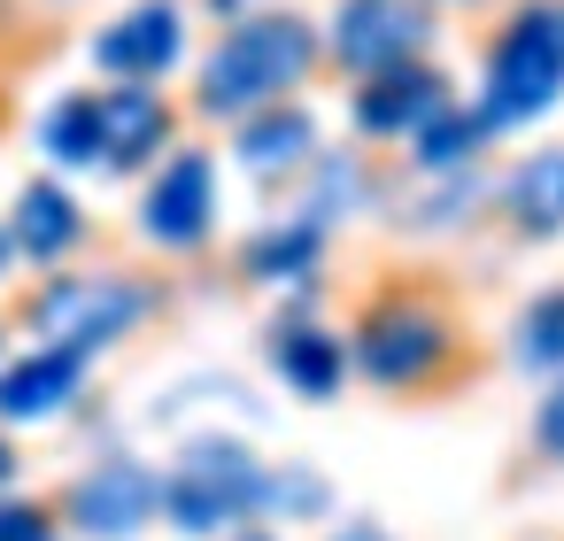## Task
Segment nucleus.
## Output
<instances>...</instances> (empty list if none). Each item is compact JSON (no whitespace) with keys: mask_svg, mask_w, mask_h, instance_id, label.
Wrapping results in <instances>:
<instances>
[{"mask_svg":"<svg viewBox=\"0 0 564 541\" xmlns=\"http://www.w3.org/2000/svg\"><path fill=\"white\" fill-rule=\"evenodd\" d=\"M533 433H541V448H549V456L564 464V379H556V387L541 394V418H533Z\"/></svg>","mask_w":564,"mask_h":541,"instance_id":"22","label":"nucleus"},{"mask_svg":"<svg viewBox=\"0 0 564 541\" xmlns=\"http://www.w3.org/2000/svg\"><path fill=\"white\" fill-rule=\"evenodd\" d=\"M171 101L155 86H101V163L109 171H140L171 148Z\"/></svg>","mask_w":564,"mask_h":541,"instance_id":"11","label":"nucleus"},{"mask_svg":"<svg viewBox=\"0 0 564 541\" xmlns=\"http://www.w3.org/2000/svg\"><path fill=\"white\" fill-rule=\"evenodd\" d=\"M217 9H225V17H232V9H248V0H217Z\"/></svg>","mask_w":564,"mask_h":541,"instance_id":"26","label":"nucleus"},{"mask_svg":"<svg viewBox=\"0 0 564 541\" xmlns=\"http://www.w3.org/2000/svg\"><path fill=\"white\" fill-rule=\"evenodd\" d=\"M325 541H387L379 526H340V533H325Z\"/></svg>","mask_w":564,"mask_h":541,"instance_id":"23","label":"nucleus"},{"mask_svg":"<svg viewBox=\"0 0 564 541\" xmlns=\"http://www.w3.org/2000/svg\"><path fill=\"white\" fill-rule=\"evenodd\" d=\"M232 155H240V171H248V178H286V171H310V163H317V125H310L294 101H271V109L240 117Z\"/></svg>","mask_w":564,"mask_h":541,"instance_id":"12","label":"nucleus"},{"mask_svg":"<svg viewBox=\"0 0 564 541\" xmlns=\"http://www.w3.org/2000/svg\"><path fill=\"white\" fill-rule=\"evenodd\" d=\"M487 132H495V125H487L479 109H456V101H448V109H433V117L410 132V155H417L425 171H464V163L487 148Z\"/></svg>","mask_w":564,"mask_h":541,"instance_id":"18","label":"nucleus"},{"mask_svg":"<svg viewBox=\"0 0 564 541\" xmlns=\"http://www.w3.org/2000/svg\"><path fill=\"white\" fill-rule=\"evenodd\" d=\"M518 364L525 371H564V286H549L518 310Z\"/></svg>","mask_w":564,"mask_h":541,"instance_id":"20","label":"nucleus"},{"mask_svg":"<svg viewBox=\"0 0 564 541\" xmlns=\"http://www.w3.org/2000/svg\"><path fill=\"white\" fill-rule=\"evenodd\" d=\"M317 248H325V225L317 217H279V225H263L256 240H248V279H263V286H286V279H310V263H317Z\"/></svg>","mask_w":564,"mask_h":541,"instance_id":"17","label":"nucleus"},{"mask_svg":"<svg viewBox=\"0 0 564 541\" xmlns=\"http://www.w3.org/2000/svg\"><path fill=\"white\" fill-rule=\"evenodd\" d=\"M78 379H86V356H70V348H32V356H17L9 371H0V418H9V425L63 418L70 394H78Z\"/></svg>","mask_w":564,"mask_h":541,"instance_id":"13","label":"nucleus"},{"mask_svg":"<svg viewBox=\"0 0 564 541\" xmlns=\"http://www.w3.org/2000/svg\"><path fill=\"white\" fill-rule=\"evenodd\" d=\"M317 63V32L286 9H263V17H240L217 55L202 63V109L209 117H256L271 101H286Z\"/></svg>","mask_w":564,"mask_h":541,"instance_id":"1","label":"nucleus"},{"mask_svg":"<svg viewBox=\"0 0 564 541\" xmlns=\"http://www.w3.org/2000/svg\"><path fill=\"white\" fill-rule=\"evenodd\" d=\"M9 232H17V248H24L32 263H63V256L86 240V209L70 202V186H55V178H32V186L17 194V217H9Z\"/></svg>","mask_w":564,"mask_h":541,"instance_id":"15","label":"nucleus"},{"mask_svg":"<svg viewBox=\"0 0 564 541\" xmlns=\"http://www.w3.org/2000/svg\"><path fill=\"white\" fill-rule=\"evenodd\" d=\"M9 256H17V232H9V225H0V279H9Z\"/></svg>","mask_w":564,"mask_h":541,"instance_id":"25","label":"nucleus"},{"mask_svg":"<svg viewBox=\"0 0 564 541\" xmlns=\"http://www.w3.org/2000/svg\"><path fill=\"white\" fill-rule=\"evenodd\" d=\"M502 209L525 240H556L564 232V148H533L510 178H502Z\"/></svg>","mask_w":564,"mask_h":541,"instance_id":"16","label":"nucleus"},{"mask_svg":"<svg viewBox=\"0 0 564 541\" xmlns=\"http://www.w3.org/2000/svg\"><path fill=\"white\" fill-rule=\"evenodd\" d=\"M564 94V0H525V9L495 32L487 47V94L479 117L502 125H533L541 109H556Z\"/></svg>","mask_w":564,"mask_h":541,"instance_id":"3","label":"nucleus"},{"mask_svg":"<svg viewBox=\"0 0 564 541\" xmlns=\"http://www.w3.org/2000/svg\"><path fill=\"white\" fill-rule=\"evenodd\" d=\"M178 47H186L178 9H171V0H140V9H124V17L94 40V63H101L109 78H124V86H148V78H163V71L178 63Z\"/></svg>","mask_w":564,"mask_h":541,"instance_id":"9","label":"nucleus"},{"mask_svg":"<svg viewBox=\"0 0 564 541\" xmlns=\"http://www.w3.org/2000/svg\"><path fill=\"white\" fill-rule=\"evenodd\" d=\"M209 225H217V171H209L202 148H178V155L155 171L148 202H140V232H148L155 248L186 256V248L209 240Z\"/></svg>","mask_w":564,"mask_h":541,"instance_id":"7","label":"nucleus"},{"mask_svg":"<svg viewBox=\"0 0 564 541\" xmlns=\"http://www.w3.org/2000/svg\"><path fill=\"white\" fill-rule=\"evenodd\" d=\"M0 541H55V526L32 502H0Z\"/></svg>","mask_w":564,"mask_h":541,"instance_id":"21","label":"nucleus"},{"mask_svg":"<svg viewBox=\"0 0 564 541\" xmlns=\"http://www.w3.org/2000/svg\"><path fill=\"white\" fill-rule=\"evenodd\" d=\"M271 371H279L302 402H333L340 379H348V348H340L325 325L294 317V325H271Z\"/></svg>","mask_w":564,"mask_h":541,"instance_id":"14","label":"nucleus"},{"mask_svg":"<svg viewBox=\"0 0 564 541\" xmlns=\"http://www.w3.org/2000/svg\"><path fill=\"white\" fill-rule=\"evenodd\" d=\"M155 310V294L124 271H63L32 294V333L40 348H70V356H101L109 340H124L140 317Z\"/></svg>","mask_w":564,"mask_h":541,"instance_id":"4","label":"nucleus"},{"mask_svg":"<svg viewBox=\"0 0 564 541\" xmlns=\"http://www.w3.org/2000/svg\"><path fill=\"white\" fill-rule=\"evenodd\" d=\"M263 502H271V472L256 464L248 441H225V433L186 441L178 464L163 472V518L178 533H232Z\"/></svg>","mask_w":564,"mask_h":541,"instance_id":"2","label":"nucleus"},{"mask_svg":"<svg viewBox=\"0 0 564 541\" xmlns=\"http://www.w3.org/2000/svg\"><path fill=\"white\" fill-rule=\"evenodd\" d=\"M425 32H433V17L417 9V0H340V17H333V55H340V71L379 78V71L417 63Z\"/></svg>","mask_w":564,"mask_h":541,"instance_id":"6","label":"nucleus"},{"mask_svg":"<svg viewBox=\"0 0 564 541\" xmlns=\"http://www.w3.org/2000/svg\"><path fill=\"white\" fill-rule=\"evenodd\" d=\"M9 479H17V448L0 441V495H9Z\"/></svg>","mask_w":564,"mask_h":541,"instance_id":"24","label":"nucleus"},{"mask_svg":"<svg viewBox=\"0 0 564 541\" xmlns=\"http://www.w3.org/2000/svg\"><path fill=\"white\" fill-rule=\"evenodd\" d=\"M155 510H163V479H155L148 464H132V456H101V464L70 487V518H78V533H94V541H132Z\"/></svg>","mask_w":564,"mask_h":541,"instance_id":"8","label":"nucleus"},{"mask_svg":"<svg viewBox=\"0 0 564 541\" xmlns=\"http://www.w3.org/2000/svg\"><path fill=\"white\" fill-rule=\"evenodd\" d=\"M232 541H271V533H232Z\"/></svg>","mask_w":564,"mask_h":541,"instance_id":"27","label":"nucleus"},{"mask_svg":"<svg viewBox=\"0 0 564 541\" xmlns=\"http://www.w3.org/2000/svg\"><path fill=\"white\" fill-rule=\"evenodd\" d=\"M40 148L63 163V171H86L101 163V94H63L40 125Z\"/></svg>","mask_w":564,"mask_h":541,"instance_id":"19","label":"nucleus"},{"mask_svg":"<svg viewBox=\"0 0 564 541\" xmlns=\"http://www.w3.org/2000/svg\"><path fill=\"white\" fill-rule=\"evenodd\" d=\"M433 109H448V78L425 63H402V71H379L356 86V132H371V140H410Z\"/></svg>","mask_w":564,"mask_h":541,"instance_id":"10","label":"nucleus"},{"mask_svg":"<svg viewBox=\"0 0 564 541\" xmlns=\"http://www.w3.org/2000/svg\"><path fill=\"white\" fill-rule=\"evenodd\" d=\"M448 348H456L448 310L425 302V294H410V286L379 294L356 317V371L379 379V387H425V379H441Z\"/></svg>","mask_w":564,"mask_h":541,"instance_id":"5","label":"nucleus"}]
</instances>
